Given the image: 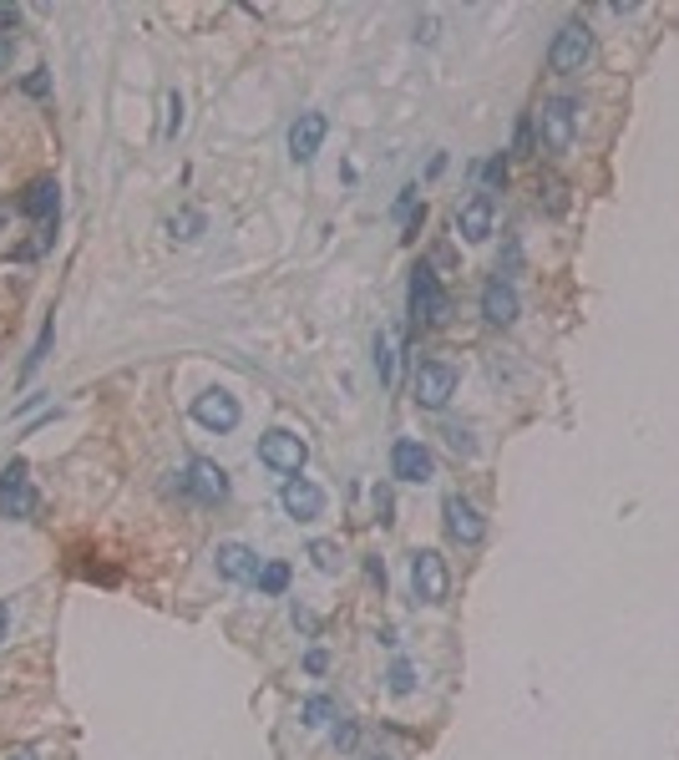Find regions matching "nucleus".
<instances>
[{
    "label": "nucleus",
    "mask_w": 679,
    "mask_h": 760,
    "mask_svg": "<svg viewBox=\"0 0 679 760\" xmlns=\"http://www.w3.org/2000/svg\"><path fill=\"white\" fill-rule=\"evenodd\" d=\"M56 208H61V188H56V178H36V183L26 188V198H21V213H26V218H41V223H51V218H56Z\"/></svg>",
    "instance_id": "nucleus-17"
},
{
    "label": "nucleus",
    "mask_w": 679,
    "mask_h": 760,
    "mask_svg": "<svg viewBox=\"0 0 679 760\" xmlns=\"http://www.w3.org/2000/svg\"><path fill=\"white\" fill-rule=\"evenodd\" d=\"M441 512H446V532H451L462 548H482V543H487V517H482L462 492H451V497L441 502Z\"/></svg>",
    "instance_id": "nucleus-6"
},
{
    "label": "nucleus",
    "mask_w": 679,
    "mask_h": 760,
    "mask_svg": "<svg viewBox=\"0 0 679 760\" xmlns=\"http://www.w3.org/2000/svg\"><path fill=\"white\" fill-rule=\"evenodd\" d=\"M527 142H533V122L522 117V122H517V147H527Z\"/></svg>",
    "instance_id": "nucleus-31"
},
{
    "label": "nucleus",
    "mask_w": 679,
    "mask_h": 760,
    "mask_svg": "<svg viewBox=\"0 0 679 760\" xmlns=\"http://www.w3.org/2000/svg\"><path fill=\"white\" fill-rule=\"evenodd\" d=\"M46 87H51V76H46V71L26 76V92H31V97H46Z\"/></svg>",
    "instance_id": "nucleus-29"
},
{
    "label": "nucleus",
    "mask_w": 679,
    "mask_h": 760,
    "mask_svg": "<svg viewBox=\"0 0 679 760\" xmlns=\"http://www.w3.org/2000/svg\"><path fill=\"white\" fill-rule=\"evenodd\" d=\"M305 553L315 558V568H320V573H340V563H345L340 543H330V538H315V543H310Z\"/></svg>",
    "instance_id": "nucleus-21"
},
{
    "label": "nucleus",
    "mask_w": 679,
    "mask_h": 760,
    "mask_svg": "<svg viewBox=\"0 0 679 760\" xmlns=\"http://www.w3.org/2000/svg\"><path fill=\"white\" fill-rule=\"evenodd\" d=\"M370 760H391V755H370Z\"/></svg>",
    "instance_id": "nucleus-35"
},
{
    "label": "nucleus",
    "mask_w": 679,
    "mask_h": 760,
    "mask_svg": "<svg viewBox=\"0 0 679 760\" xmlns=\"http://www.w3.org/2000/svg\"><path fill=\"white\" fill-rule=\"evenodd\" d=\"M254 583H259V593H269V598H284V588H289V563H279V558H274V563H264Z\"/></svg>",
    "instance_id": "nucleus-19"
},
{
    "label": "nucleus",
    "mask_w": 679,
    "mask_h": 760,
    "mask_svg": "<svg viewBox=\"0 0 679 760\" xmlns=\"http://www.w3.org/2000/svg\"><path fill=\"white\" fill-rule=\"evenodd\" d=\"M330 720H335V700H325V695H310L305 710H299V725H310V730H325Z\"/></svg>",
    "instance_id": "nucleus-20"
},
{
    "label": "nucleus",
    "mask_w": 679,
    "mask_h": 760,
    "mask_svg": "<svg viewBox=\"0 0 679 760\" xmlns=\"http://www.w3.org/2000/svg\"><path fill=\"white\" fill-rule=\"evenodd\" d=\"M446 436H451V451H457V456H477V441H472L462 426H451Z\"/></svg>",
    "instance_id": "nucleus-27"
},
{
    "label": "nucleus",
    "mask_w": 679,
    "mask_h": 760,
    "mask_svg": "<svg viewBox=\"0 0 679 760\" xmlns=\"http://www.w3.org/2000/svg\"><path fill=\"white\" fill-rule=\"evenodd\" d=\"M325 664H330L325 649H310V654H305V669H310V674H325Z\"/></svg>",
    "instance_id": "nucleus-30"
},
{
    "label": "nucleus",
    "mask_w": 679,
    "mask_h": 760,
    "mask_svg": "<svg viewBox=\"0 0 679 760\" xmlns=\"http://www.w3.org/2000/svg\"><path fill=\"white\" fill-rule=\"evenodd\" d=\"M335 750H355V740H360V730H355V720H335Z\"/></svg>",
    "instance_id": "nucleus-26"
},
{
    "label": "nucleus",
    "mask_w": 679,
    "mask_h": 760,
    "mask_svg": "<svg viewBox=\"0 0 679 760\" xmlns=\"http://www.w3.org/2000/svg\"><path fill=\"white\" fill-rule=\"evenodd\" d=\"M188 487H193V497L198 502H223V497H229V472H223L218 462H208V456H198V462L188 467Z\"/></svg>",
    "instance_id": "nucleus-15"
},
{
    "label": "nucleus",
    "mask_w": 679,
    "mask_h": 760,
    "mask_svg": "<svg viewBox=\"0 0 679 760\" xmlns=\"http://www.w3.org/2000/svg\"><path fill=\"white\" fill-rule=\"evenodd\" d=\"M0 228H6V208H0Z\"/></svg>",
    "instance_id": "nucleus-34"
},
{
    "label": "nucleus",
    "mask_w": 679,
    "mask_h": 760,
    "mask_svg": "<svg viewBox=\"0 0 679 760\" xmlns=\"http://www.w3.org/2000/svg\"><path fill=\"white\" fill-rule=\"evenodd\" d=\"M482 183H487V188L507 183V158H502V152H497V158H487V163H482Z\"/></svg>",
    "instance_id": "nucleus-25"
},
{
    "label": "nucleus",
    "mask_w": 679,
    "mask_h": 760,
    "mask_svg": "<svg viewBox=\"0 0 679 760\" xmlns=\"http://www.w3.org/2000/svg\"><path fill=\"white\" fill-rule=\"evenodd\" d=\"M259 462L274 472V477H299L305 472V462H310V446H305V436H294V431H284V426H274V431H264L259 436Z\"/></svg>",
    "instance_id": "nucleus-1"
},
{
    "label": "nucleus",
    "mask_w": 679,
    "mask_h": 760,
    "mask_svg": "<svg viewBox=\"0 0 679 760\" xmlns=\"http://www.w3.org/2000/svg\"><path fill=\"white\" fill-rule=\"evenodd\" d=\"M588 56H593V31H588V21H563L558 26V36H553V46H548V66L553 71H583L588 66Z\"/></svg>",
    "instance_id": "nucleus-4"
},
{
    "label": "nucleus",
    "mask_w": 679,
    "mask_h": 760,
    "mask_svg": "<svg viewBox=\"0 0 679 760\" xmlns=\"http://www.w3.org/2000/svg\"><path fill=\"white\" fill-rule=\"evenodd\" d=\"M51 335H56V320H46V325H41V335H36V345H31L26 365H21V380H31V375L46 365V355H51Z\"/></svg>",
    "instance_id": "nucleus-18"
},
{
    "label": "nucleus",
    "mask_w": 679,
    "mask_h": 760,
    "mask_svg": "<svg viewBox=\"0 0 679 760\" xmlns=\"http://www.w3.org/2000/svg\"><path fill=\"white\" fill-rule=\"evenodd\" d=\"M533 122H538V137L548 152H568L578 142V102L573 97H548Z\"/></svg>",
    "instance_id": "nucleus-2"
},
{
    "label": "nucleus",
    "mask_w": 679,
    "mask_h": 760,
    "mask_svg": "<svg viewBox=\"0 0 679 760\" xmlns=\"http://www.w3.org/2000/svg\"><path fill=\"white\" fill-rule=\"evenodd\" d=\"M375 375H381V386H391V380H396V350H391L386 330L375 335Z\"/></svg>",
    "instance_id": "nucleus-22"
},
{
    "label": "nucleus",
    "mask_w": 679,
    "mask_h": 760,
    "mask_svg": "<svg viewBox=\"0 0 679 760\" xmlns=\"http://www.w3.org/2000/svg\"><path fill=\"white\" fill-rule=\"evenodd\" d=\"M411 391H416V406H421V411H446V401L457 396V365H446V360H421V365H416V380H411Z\"/></svg>",
    "instance_id": "nucleus-3"
},
{
    "label": "nucleus",
    "mask_w": 679,
    "mask_h": 760,
    "mask_svg": "<svg viewBox=\"0 0 679 760\" xmlns=\"http://www.w3.org/2000/svg\"><path fill=\"white\" fill-rule=\"evenodd\" d=\"M6 624H11V614H6V603H0V639H6Z\"/></svg>",
    "instance_id": "nucleus-32"
},
{
    "label": "nucleus",
    "mask_w": 679,
    "mask_h": 760,
    "mask_svg": "<svg viewBox=\"0 0 679 760\" xmlns=\"http://www.w3.org/2000/svg\"><path fill=\"white\" fill-rule=\"evenodd\" d=\"M213 563H218V578H229V583H254L259 568H264L259 553H254L249 543H218Z\"/></svg>",
    "instance_id": "nucleus-14"
},
{
    "label": "nucleus",
    "mask_w": 679,
    "mask_h": 760,
    "mask_svg": "<svg viewBox=\"0 0 679 760\" xmlns=\"http://www.w3.org/2000/svg\"><path fill=\"white\" fill-rule=\"evenodd\" d=\"M16 21H21L16 11L0 6V71H6V66H11V56H16V36H11V31H16Z\"/></svg>",
    "instance_id": "nucleus-23"
},
{
    "label": "nucleus",
    "mask_w": 679,
    "mask_h": 760,
    "mask_svg": "<svg viewBox=\"0 0 679 760\" xmlns=\"http://www.w3.org/2000/svg\"><path fill=\"white\" fill-rule=\"evenodd\" d=\"M391 477H396V482H416V487L436 477V462H431L426 441H416V436H401V441L391 446Z\"/></svg>",
    "instance_id": "nucleus-9"
},
{
    "label": "nucleus",
    "mask_w": 679,
    "mask_h": 760,
    "mask_svg": "<svg viewBox=\"0 0 679 760\" xmlns=\"http://www.w3.org/2000/svg\"><path fill=\"white\" fill-rule=\"evenodd\" d=\"M11 760H36V755H31V750H21V755H11Z\"/></svg>",
    "instance_id": "nucleus-33"
},
{
    "label": "nucleus",
    "mask_w": 679,
    "mask_h": 760,
    "mask_svg": "<svg viewBox=\"0 0 679 760\" xmlns=\"http://www.w3.org/2000/svg\"><path fill=\"white\" fill-rule=\"evenodd\" d=\"M386 679H391V695H411V690H416V669H411L406 659H396Z\"/></svg>",
    "instance_id": "nucleus-24"
},
{
    "label": "nucleus",
    "mask_w": 679,
    "mask_h": 760,
    "mask_svg": "<svg viewBox=\"0 0 679 760\" xmlns=\"http://www.w3.org/2000/svg\"><path fill=\"white\" fill-rule=\"evenodd\" d=\"M411 320L416 325H441L446 320V289L426 264L411 274Z\"/></svg>",
    "instance_id": "nucleus-7"
},
{
    "label": "nucleus",
    "mask_w": 679,
    "mask_h": 760,
    "mask_svg": "<svg viewBox=\"0 0 679 760\" xmlns=\"http://www.w3.org/2000/svg\"><path fill=\"white\" fill-rule=\"evenodd\" d=\"M411 593L421 603H431V608L451 598V573H446V558L436 548H416L411 553Z\"/></svg>",
    "instance_id": "nucleus-5"
},
{
    "label": "nucleus",
    "mask_w": 679,
    "mask_h": 760,
    "mask_svg": "<svg viewBox=\"0 0 679 760\" xmlns=\"http://www.w3.org/2000/svg\"><path fill=\"white\" fill-rule=\"evenodd\" d=\"M239 416H244V406H239L234 391H203V396L193 401V421H198L203 431H218V436L234 431Z\"/></svg>",
    "instance_id": "nucleus-8"
},
{
    "label": "nucleus",
    "mask_w": 679,
    "mask_h": 760,
    "mask_svg": "<svg viewBox=\"0 0 679 760\" xmlns=\"http://www.w3.org/2000/svg\"><path fill=\"white\" fill-rule=\"evenodd\" d=\"M457 234H462L467 244H482V239L492 234V193H477V198H467V203L457 208Z\"/></svg>",
    "instance_id": "nucleus-16"
},
{
    "label": "nucleus",
    "mask_w": 679,
    "mask_h": 760,
    "mask_svg": "<svg viewBox=\"0 0 679 760\" xmlns=\"http://www.w3.org/2000/svg\"><path fill=\"white\" fill-rule=\"evenodd\" d=\"M31 512H36L31 472H26V462H11L0 472V517H31Z\"/></svg>",
    "instance_id": "nucleus-10"
},
{
    "label": "nucleus",
    "mask_w": 679,
    "mask_h": 760,
    "mask_svg": "<svg viewBox=\"0 0 679 760\" xmlns=\"http://www.w3.org/2000/svg\"><path fill=\"white\" fill-rule=\"evenodd\" d=\"M178 127H183V97H178V92H168V127H163V132H168V137H178Z\"/></svg>",
    "instance_id": "nucleus-28"
},
{
    "label": "nucleus",
    "mask_w": 679,
    "mask_h": 760,
    "mask_svg": "<svg viewBox=\"0 0 679 760\" xmlns=\"http://www.w3.org/2000/svg\"><path fill=\"white\" fill-rule=\"evenodd\" d=\"M325 132H330L325 112H299L294 127H289V158L294 163H315V152L325 147Z\"/></svg>",
    "instance_id": "nucleus-12"
},
{
    "label": "nucleus",
    "mask_w": 679,
    "mask_h": 760,
    "mask_svg": "<svg viewBox=\"0 0 679 760\" xmlns=\"http://www.w3.org/2000/svg\"><path fill=\"white\" fill-rule=\"evenodd\" d=\"M517 315H522V299H517V289L497 274V279H487L482 284V320L487 325H497V330H507V325H517Z\"/></svg>",
    "instance_id": "nucleus-11"
},
{
    "label": "nucleus",
    "mask_w": 679,
    "mask_h": 760,
    "mask_svg": "<svg viewBox=\"0 0 679 760\" xmlns=\"http://www.w3.org/2000/svg\"><path fill=\"white\" fill-rule=\"evenodd\" d=\"M279 502H284V512H289L294 522H320V517H325V492H320L310 477H289L284 492H279Z\"/></svg>",
    "instance_id": "nucleus-13"
}]
</instances>
